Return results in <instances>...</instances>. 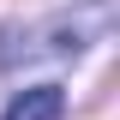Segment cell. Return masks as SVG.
<instances>
[{"instance_id":"1","label":"cell","mask_w":120,"mask_h":120,"mask_svg":"<svg viewBox=\"0 0 120 120\" xmlns=\"http://www.w3.org/2000/svg\"><path fill=\"white\" fill-rule=\"evenodd\" d=\"M60 114H66V90L60 84H30V90H18L6 102L0 120H60Z\"/></svg>"}]
</instances>
